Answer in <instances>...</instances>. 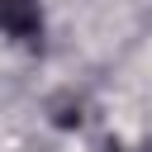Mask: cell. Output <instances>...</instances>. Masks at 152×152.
I'll use <instances>...</instances> for the list:
<instances>
[{
  "label": "cell",
  "mask_w": 152,
  "mask_h": 152,
  "mask_svg": "<svg viewBox=\"0 0 152 152\" xmlns=\"http://www.w3.org/2000/svg\"><path fill=\"white\" fill-rule=\"evenodd\" d=\"M0 28L10 38H38L43 28V14H38V0H0Z\"/></svg>",
  "instance_id": "obj_1"
}]
</instances>
